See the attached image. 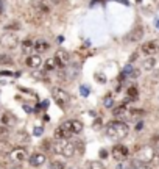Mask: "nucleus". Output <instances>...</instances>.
<instances>
[{
	"instance_id": "f257e3e1",
	"label": "nucleus",
	"mask_w": 159,
	"mask_h": 169,
	"mask_svg": "<svg viewBox=\"0 0 159 169\" xmlns=\"http://www.w3.org/2000/svg\"><path fill=\"white\" fill-rule=\"evenodd\" d=\"M105 133H106L108 138H111L114 141H120L129 133V127L123 121H111V122L106 124Z\"/></svg>"
},
{
	"instance_id": "f03ea898",
	"label": "nucleus",
	"mask_w": 159,
	"mask_h": 169,
	"mask_svg": "<svg viewBox=\"0 0 159 169\" xmlns=\"http://www.w3.org/2000/svg\"><path fill=\"white\" fill-rule=\"evenodd\" d=\"M154 155H156V152H154V149L151 146H143V147H140L136 152V160L143 163V164H147V163L154 160Z\"/></svg>"
},
{
	"instance_id": "7ed1b4c3",
	"label": "nucleus",
	"mask_w": 159,
	"mask_h": 169,
	"mask_svg": "<svg viewBox=\"0 0 159 169\" xmlns=\"http://www.w3.org/2000/svg\"><path fill=\"white\" fill-rule=\"evenodd\" d=\"M25 21L30 22V24H33V25H41V24L45 21V16L41 14V13L35 8V5H33V7H30V8L25 11Z\"/></svg>"
},
{
	"instance_id": "20e7f679",
	"label": "nucleus",
	"mask_w": 159,
	"mask_h": 169,
	"mask_svg": "<svg viewBox=\"0 0 159 169\" xmlns=\"http://www.w3.org/2000/svg\"><path fill=\"white\" fill-rule=\"evenodd\" d=\"M52 97L56 102V105H59L61 108H66L69 105V94L61 88H53L52 89Z\"/></svg>"
},
{
	"instance_id": "39448f33",
	"label": "nucleus",
	"mask_w": 159,
	"mask_h": 169,
	"mask_svg": "<svg viewBox=\"0 0 159 169\" xmlns=\"http://www.w3.org/2000/svg\"><path fill=\"white\" fill-rule=\"evenodd\" d=\"M0 44H2L5 49H16L19 46V38L16 33H11V32H7L2 38H0Z\"/></svg>"
},
{
	"instance_id": "423d86ee",
	"label": "nucleus",
	"mask_w": 159,
	"mask_h": 169,
	"mask_svg": "<svg viewBox=\"0 0 159 169\" xmlns=\"http://www.w3.org/2000/svg\"><path fill=\"white\" fill-rule=\"evenodd\" d=\"M53 58L56 61L58 69H66V64H69V61H70V53L67 50H64V49H58L55 52V57Z\"/></svg>"
},
{
	"instance_id": "0eeeda50",
	"label": "nucleus",
	"mask_w": 159,
	"mask_h": 169,
	"mask_svg": "<svg viewBox=\"0 0 159 169\" xmlns=\"http://www.w3.org/2000/svg\"><path fill=\"white\" fill-rule=\"evenodd\" d=\"M59 127H63L64 130L70 132L72 135H80V133L83 132V122H81V121H78V119L66 121V122H63Z\"/></svg>"
},
{
	"instance_id": "6e6552de",
	"label": "nucleus",
	"mask_w": 159,
	"mask_h": 169,
	"mask_svg": "<svg viewBox=\"0 0 159 169\" xmlns=\"http://www.w3.org/2000/svg\"><path fill=\"white\" fill-rule=\"evenodd\" d=\"M27 157H28V153H27V150L24 147H16V149L10 150V160L13 163H17V164L24 163L27 160Z\"/></svg>"
},
{
	"instance_id": "1a4fd4ad",
	"label": "nucleus",
	"mask_w": 159,
	"mask_h": 169,
	"mask_svg": "<svg viewBox=\"0 0 159 169\" xmlns=\"http://www.w3.org/2000/svg\"><path fill=\"white\" fill-rule=\"evenodd\" d=\"M128 155H129V150H128V147H125L123 144H115V146L112 147V157H114L117 161L126 160Z\"/></svg>"
},
{
	"instance_id": "9d476101",
	"label": "nucleus",
	"mask_w": 159,
	"mask_h": 169,
	"mask_svg": "<svg viewBox=\"0 0 159 169\" xmlns=\"http://www.w3.org/2000/svg\"><path fill=\"white\" fill-rule=\"evenodd\" d=\"M140 52L147 57H153L159 52V44L156 41H148V42H143L142 47H140Z\"/></svg>"
},
{
	"instance_id": "9b49d317",
	"label": "nucleus",
	"mask_w": 159,
	"mask_h": 169,
	"mask_svg": "<svg viewBox=\"0 0 159 169\" xmlns=\"http://www.w3.org/2000/svg\"><path fill=\"white\" fill-rule=\"evenodd\" d=\"M112 114L115 116V117H131V110L126 107V103H120L119 107H115V108H112Z\"/></svg>"
},
{
	"instance_id": "f8f14e48",
	"label": "nucleus",
	"mask_w": 159,
	"mask_h": 169,
	"mask_svg": "<svg viewBox=\"0 0 159 169\" xmlns=\"http://www.w3.org/2000/svg\"><path fill=\"white\" fill-rule=\"evenodd\" d=\"M28 161H30L31 167H39V166H42L45 163V155L41 153V152H35L33 155H30Z\"/></svg>"
},
{
	"instance_id": "ddd939ff",
	"label": "nucleus",
	"mask_w": 159,
	"mask_h": 169,
	"mask_svg": "<svg viewBox=\"0 0 159 169\" xmlns=\"http://www.w3.org/2000/svg\"><path fill=\"white\" fill-rule=\"evenodd\" d=\"M49 49H50V44L45 39H36V41H33V50L36 53H44Z\"/></svg>"
},
{
	"instance_id": "4468645a",
	"label": "nucleus",
	"mask_w": 159,
	"mask_h": 169,
	"mask_svg": "<svg viewBox=\"0 0 159 169\" xmlns=\"http://www.w3.org/2000/svg\"><path fill=\"white\" fill-rule=\"evenodd\" d=\"M41 64H42V58H41V55H38V53H35V55H28V58H27V66H28V67H31V69H38V67H41Z\"/></svg>"
},
{
	"instance_id": "2eb2a0df",
	"label": "nucleus",
	"mask_w": 159,
	"mask_h": 169,
	"mask_svg": "<svg viewBox=\"0 0 159 169\" xmlns=\"http://www.w3.org/2000/svg\"><path fill=\"white\" fill-rule=\"evenodd\" d=\"M63 155L66 158H72L77 155V147H75V141H67L64 149H63Z\"/></svg>"
},
{
	"instance_id": "dca6fc26",
	"label": "nucleus",
	"mask_w": 159,
	"mask_h": 169,
	"mask_svg": "<svg viewBox=\"0 0 159 169\" xmlns=\"http://www.w3.org/2000/svg\"><path fill=\"white\" fill-rule=\"evenodd\" d=\"M35 8H36L41 14H44V16H49L50 11H52L50 5H49L47 2H44V0H39V2H36V3H35Z\"/></svg>"
},
{
	"instance_id": "f3484780",
	"label": "nucleus",
	"mask_w": 159,
	"mask_h": 169,
	"mask_svg": "<svg viewBox=\"0 0 159 169\" xmlns=\"http://www.w3.org/2000/svg\"><path fill=\"white\" fill-rule=\"evenodd\" d=\"M142 36H143V28H142V27H136V28L128 35V41H131V42H137V41L142 39Z\"/></svg>"
},
{
	"instance_id": "a211bd4d",
	"label": "nucleus",
	"mask_w": 159,
	"mask_h": 169,
	"mask_svg": "<svg viewBox=\"0 0 159 169\" xmlns=\"http://www.w3.org/2000/svg\"><path fill=\"white\" fill-rule=\"evenodd\" d=\"M53 136H55V139H69L72 136V133L67 132V130H64L63 127H58V128H55Z\"/></svg>"
},
{
	"instance_id": "6ab92c4d",
	"label": "nucleus",
	"mask_w": 159,
	"mask_h": 169,
	"mask_svg": "<svg viewBox=\"0 0 159 169\" xmlns=\"http://www.w3.org/2000/svg\"><path fill=\"white\" fill-rule=\"evenodd\" d=\"M66 142H67V139H55V142H52V150H53L55 153L61 155V153H63V149H64V146H66Z\"/></svg>"
},
{
	"instance_id": "aec40b11",
	"label": "nucleus",
	"mask_w": 159,
	"mask_h": 169,
	"mask_svg": "<svg viewBox=\"0 0 159 169\" xmlns=\"http://www.w3.org/2000/svg\"><path fill=\"white\" fill-rule=\"evenodd\" d=\"M0 64H2V66H13L14 64V60L11 58V55L2 53V55H0Z\"/></svg>"
},
{
	"instance_id": "412c9836",
	"label": "nucleus",
	"mask_w": 159,
	"mask_h": 169,
	"mask_svg": "<svg viewBox=\"0 0 159 169\" xmlns=\"http://www.w3.org/2000/svg\"><path fill=\"white\" fill-rule=\"evenodd\" d=\"M55 69H58L55 58H49V60L45 61V64H44V71H45V72H52V71H55Z\"/></svg>"
},
{
	"instance_id": "4be33fe9",
	"label": "nucleus",
	"mask_w": 159,
	"mask_h": 169,
	"mask_svg": "<svg viewBox=\"0 0 159 169\" xmlns=\"http://www.w3.org/2000/svg\"><path fill=\"white\" fill-rule=\"evenodd\" d=\"M22 52L24 53H31L33 52V41L31 39H24V42H22Z\"/></svg>"
},
{
	"instance_id": "5701e85b",
	"label": "nucleus",
	"mask_w": 159,
	"mask_h": 169,
	"mask_svg": "<svg viewBox=\"0 0 159 169\" xmlns=\"http://www.w3.org/2000/svg\"><path fill=\"white\" fill-rule=\"evenodd\" d=\"M126 96H128V100H136L139 97V91L136 86H129L128 91H126Z\"/></svg>"
},
{
	"instance_id": "b1692460",
	"label": "nucleus",
	"mask_w": 159,
	"mask_h": 169,
	"mask_svg": "<svg viewBox=\"0 0 159 169\" xmlns=\"http://www.w3.org/2000/svg\"><path fill=\"white\" fill-rule=\"evenodd\" d=\"M154 64H156V60H154L153 57H150V58H147V60L143 61V64H142V67H143L145 71H151V69L154 67Z\"/></svg>"
},
{
	"instance_id": "393cba45",
	"label": "nucleus",
	"mask_w": 159,
	"mask_h": 169,
	"mask_svg": "<svg viewBox=\"0 0 159 169\" xmlns=\"http://www.w3.org/2000/svg\"><path fill=\"white\" fill-rule=\"evenodd\" d=\"M17 142H19V144H28V142H30L28 135H27L25 132H24V133L19 132V133H17Z\"/></svg>"
},
{
	"instance_id": "a878e982",
	"label": "nucleus",
	"mask_w": 159,
	"mask_h": 169,
	"mask_svg": "<svg viewBox=\"0 0 159 169\" xmlns=\"http://www.w3.org/2000/svg\"><path fill=\"white\" fill-rule=\"evenodd\" d=\"M8 136H10V130H8V127L2 125V127H0V142H2V141H7Z\"/></svg>"
},
{
	"instance_id": "bb28decb",
	"label": "nucleus",
	"mask_w": 159,
	"mask_h": 169,
	"mask_svg": "<svg viewBox=\"0 0 159 169\" xmlns=\"http://www.w3.org/2000/svg\"><path fill=\"white\" fill-rule=\"evenodd\" d=\"M5 30H8V32H17V30H21V24L19 22H10L7 27H5Z\"/></svg>"
},
{
	"instance_id": "cd10ccee",
	"label": "nucleus",
	"mask_w": 159,
	"mask_h": 169,
	"mask_svg": "<svg viewBox=\"0 0 159 169\" xmlns=\"http://www.w3.org/2000/svg\"><path fill=\"white\" fill-rule=\"evenodd\" d=\"M103 105H105V108H112V105H114V99H112V96H111V94H108V96L105 97Z\"/></svg>"
},
{
	"instance_id": "c85d7f7f",
	"label": "nucleus",
	"mask_w": 159,
	"mask_h": 169,
	"mask_svg": "<svg viewBox=\"0 0 159 169\" xmlns=\"http://www.w3.org/2000/svg\"><path fill=\"white\" fill-rule=\"evenodd\" d=\"M89 169H106V167H105V164L100 163V161H91V163H89Z\"/></svg>"
},
{
	"instance_id": "c756f323",
	"label": "nucleus",
	"mask_w": 159,
	"mask_h": 169,
	"mask_svg": "<svg viewBox=\"0 0 159 169\" xmlns=\"http://www.w3.org/2000/svg\"><path fill=\"white\" fill-rule=\"evenodd\" d=\"M64 167H66V164L61 163V161H55V163L52 164V169H64Z\"/></svg>"
},
{
	"instance_id": "7c9ffc66",
	"label": "nucleus",
	"mask_w": 159,
	"mask_h": 169,
	"mask_svg": "<svg viewBox=\"0 0 159 169\" xmlns=\"http://www.w3.org/2000/svg\"><path fill=\"white\" fill-rule=\"evenodd\" d=\"M95 78H97V82H100V83H106V77H105V74H97L95 75Z\"/></svg>"
},
{
	"instance_id": "2f4dec72",
	"label": "nucleus",
	"mask_w": 159,
	"mask_h": 169,
	"mask_svg": "<svg viewBox=\"0 0 159 169\" xmlns=\"http://www.w3.org/2000/svg\"><path fill=\"white\" fill-rule=\"evenodd\" d=\"M80 91H81V96L83 97H87L89 96V88L87 86H80Z\"/></svg>"
},
{
	"instance_id": "473e14b6",
	"label": "nucleus",
	"mask_w": 159,
	"mask_h": 169,
	"mask_svg": "<svg viewBox=\"0 0 159 169\" xmlns=\"http://www.w3.org/2000/svg\"><path fill=\"white\" fill-rule=\"evenodd\" d=\"M0 119H2V122L5 124V127H7V125L10 124V114H8V113H5V114H3L2 117H0Z\"/></svg>"
},
{
	"instance_id": "72a5a7b5",
	"label": "nucleus",
	"mask_w": 159,
	"mask_h": 169,
	"mask_svg": "<svg viewBox=\"0 0 159 169\" xmlns=\"http://www.w3.org/2000/svg\"><path fill=\"white\" fill-rule=\"evenodd\" d=\"M42 147H44V149H49V150H52V141H49V139L42 141Z\"/></svg>"
},
{
	"instance_id": "f704fd0d",
	"label": "nucleus",
	"mask_w": 159,
	"mask_h": 169,
	"mask_svg": "<svg viewBox=\"0 0 159 169\" xmlns=\"http://www.w3.org/2000/svg\"><path fill=\"white\" fill-rule=\"evenodd\" d=\"M42 132H44V130H42V127H36V128H35V132H33V135H35V136H41V135H42Z\"/></svg>"
},
{
	"instance_id": "c9c22d12",
	"label": "nucleus",
	"mask_w": 159,
	"mask_h": 169,
	"mask_svg": "<svg viewBox=\"0 0 159 169\" xmlns=\"http://www.w3.org/2000/svg\"><path fill=\"white\" fill-rule=\"evenodd\" d=\"M100 157H101V158H106V157H108V152H106L105 149H103V150H100Z\"/></svg>"
},
{
	"instance_id": "e433bc0d",
	"label": "nucleus",
	"mask_w": 159,
	"mask_h": 169,
	"mask_svg": "<svg viewBox=\"0 0 159 169\" xmlns=\"http://www.w3.org/2000/svg\"><path fill=\"white\" fill-rule=\"evenodd\" d=\"M0 75H13V72H10V71H2V72H0Z\"/></svg>"
},
{
	"instance_id": "4c0bfd02",
	"label": "nucleus",
	"mask_w": 159,
	"mask_h": 169,
	"mask_svg": "<svg viewBox=\"0 0 159 169\" xmlns=\"http://www.w3.org/2000/svg\"><path fill=\"white\" fill-rule=\"evenodd\" d=\"M134 60H137V52H134V53H133V57L129 58V63H133Z\"/></svg>"
},
{
	"instance_id": "58836bf2",
	"label": "nucleus",
	"mask_w": 159,
	"mask_h": 169,
	"mask_svg": "<svg viewBox=\"0 0 159 169\" xmlns=\"http://www.w3.org/2000/svg\"><path fill=\"white\" fill-rule=\"evenodd\" d=\"M136 169H153V167H150L148 164H142V166H139V167H136Z\"/></svg>"
},
{
	"instance_id": "ea45409f",
	"label": "nucleus",
	"mask_w": 159,
	"mask_h": 169,
	"mask_svg": "<svg viewBox=\"0 0 159 169\" xmlns=\"http://www.w3.org/2000/svg\"><path fill=\"white\" fill-rule=\"evenodd\" d=\"M142 127H143V124H142V122H139V124H137V125H136V130H137V132H139V130H140V128H142Z\"/></svg>"
},
{
	"instance_id": "a19ab883",
	"label": "nucleus",
	"mask_w": 159,
	"mask_h": 169,
	"mask_svg": "<svg viewBox=\"0 0 159 169\" xmlns=\"http://www.w3.org/2000/svg\"><path fill=\"white\" fill-rule=\"evenodd\" d=\"M153 142H154L156 146H159V136H156V138H153Z\"/></svg>"
},
{
	"instance_id": "79ce46f5",
	"label": "nucleus",
	"mask_w": 159,
	"mask_h": 169,
	"mask_svg": "<svg viewBox=\"0 0 159 169\" xmlns=\"http://www.w3.org/2000/svg\"><path fill=\"white\" fill-rule=\"evenodd\" d=\"M44 121H45V122H49V121H50V117H49V114H44Z\"/></svg>"
},
{
	"instance_id": "37998d69",
	"label": "nucleus",
	"mask_w": 159,
	"mask_h": 169,
	"mask_svg": "<svg viewBox=\"0 0 159 169\" xmlns=\"http://www.w3.org/2000/svg\"><path fill=\"white\" fill-rule=\"evenodd\" d=\"M49 2H52V3H59V0H49Z\"/></svg>"
},
{
	"instance_id": "c03bdc74",
	"label": "nucleus",
	"mask_w": 159,
	"mask_h": 169,
	"mask_svg": "<svg viewBox=\"0 0 159 169\" xmlns=\"http://www.w3.org/2000/svg\"><path fill=\"white\" fill-rule=\"evenodd\" d=\"M2 10H3V7H2V0H0V13H2Z\"/></svg>"
},
{
	"instance_id": "a18cd8bd",
	"label": "nucleus",
	"mask_w": 159,
	"mask_h": 169,
	"mask_svg": "<svg viewBox=\"0 0 159 169\" xmlns=\"http://www.w3.org/2000/svg\"><path fill=\"white\" fill-rule=\"evenodd\" d=\"M64 169H75V167H72V166H66Z\"/></svg>"
}]
</instances>
